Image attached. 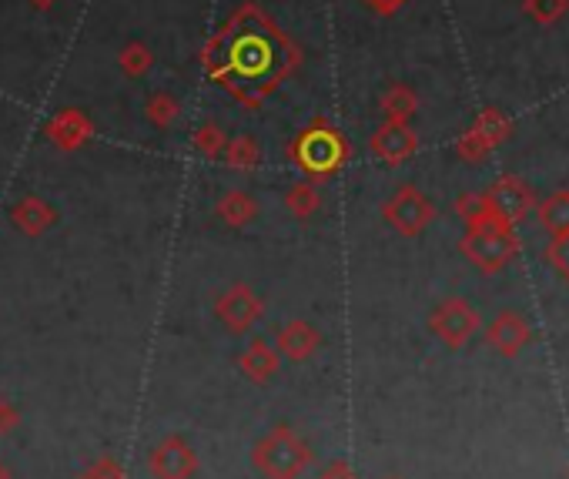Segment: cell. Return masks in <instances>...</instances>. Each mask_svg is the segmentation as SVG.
Returning <instances> with one entry per match:
<instances>
[{
	"instance_id": "obj_3",
	"label": "cell",
	"mask_w": 569,
	"mask_h": 479,
	"mask_svg": "<svg viewBox=\"0 0 569 479\" xmlns=\"http://www.w3.org/2000/svg\"><path fill=\"white\" fill-rule=\"evenodd\" d=\"M382 215L399 235L416 238L432 225V218H436V205H432L416 185H399V191H395V195L382 205Z\"/></svg>"
},
{
	"instance_id": "obj_27",
	"label": "cell",
	"mask_w": 569,
	"mask_h": 479,
	"mask_svg": "<svg viewBox=\"0 0 569 479\" xmlns=\"http://www.w3.org/2000/svg\"><path fill=\"white\" fill-rule=\"evenodd\" d=\"M546 262L556 268L559 275L569 282V232L566 235H556L553 242L546 248Z\"/></svg>"
},
{
	"instance_id": "obj_26",
	"label": "cell",
	"mask_w": 569,
	"mask_h": 479,
	"mask_svg": "<svg viewBox=\"0 0 569 479\" xmlns=\"http://www.w3.org/2000/svg\"><path fill=\"white\" fill-rule=\"evenodd\" d=\"M489 151H493V148H489L486 141H482L472 128L456 141V155H459L462 161H469V165H476V161H482V158L489 155Z\"/></svg>"
},
{
	"instance_id": "obj_25",
	"label": "cell",
	"mask_w": 569,
	"mask_h": 479,
	"mask_svg": "<svg viewBox=\"0 0 569 479\" xmlns=\"http://www.w3.org/2000/svg\"><path fill=\"white\" fill-rule=\"evenodd\" d=\"M225 145H228V141H225V131H221L218 124H205V128L195 134V148H198L205 158H218L221 151H225Z\"/></svg>"
},
{
	"instance_id": "obj_28",
	"label": "cell",
	"mask_w": 569,
	"mask_h": 479,
	"mask_svg": "<svg viewBox=\"0 0 569 479\" xmlns=\"http://www.w3.org/2000/svg\"><path fill=\"white\" fill-rule=\"evenodd\" d=\"M81 479H128V476H124V466L114 456H101L84 469Z\"/></svg>"
},
{
	"instance_id": "obj_21",
	"label": "cell",
	"mask_w": 569,
	"mask_h": 479,
	"mask_svg": "<svg viewBox=\"0 0 569 479\" xmlns=\"http://www.w3.org/2000/svg\"><path fill=\"white\" fill-rule=\"evenodd\" d=\"M225 161H228V168H235V171H252L258 161H262V151H258V141L255 138H248V134H238L235 141H228L225 145Z\"/></svg>"
},
{
	"instance_id": "obj_2",
	"label": "cell",
	"mask_w": 569,
	"mask_h": 479,
	"mask_svg": "<svg viewBox=\"0 0 569 479\" xmlns=\"http://www.w3.org/2000/svg\"><path fill=\"white\" fill-rule=\"evenodd\" d=\"M459 248H462V255L479 268V272H486V275L503 272L519 252L516 225L493 222V225H482V228H466V238L459 242Z\"/></svg>"
},
{
	"instance_id": "obj_7",
	"label": "cell",
	"mask_w": 569,
	"mask_h": 479,
	"mask_svg": "<svg viewBox=\"0 0 569 479\" xmlns=\"http://www.w3.org/2000/svg\"><path fill=\"white\" fill-rule=\"evenodd\" d=\"M486 198H489V205H493L496 218H499V222H506V225L523 222V218L533 215V208H536V191L516 175L499 178L496 185L486 191Z\"/></svg>"
},
{
	"instance_id": "obj_16",
	"label": "cell",
	"mask_w": 569,
	"mask_h": 479,
	"mask_svg": "<svg viewBox=\"0 0 569 479\" xmlns=\"http://www.w3.org/2000/svg\"><path fill=\"white\" fill-rule=\"evenodd\" d=\"M218 218L231 228H245L258 218V201L241 188H231L218 201Z\"/></svg>"
},
{
	"instance_id": "obj_24",
	"label": "cell",
	"mask_w": 569,
	"mask_h": 479,
	"mask_svg": "<svg viewBox=\"0 0 569 479\" xmlns=\"http://www.w3.org/2000/svg\"><path fill=\"white\" fill-rule=\"evenodd\" d=\"M151 61H154V54L144 44H128L121 51V67H124V74H128V78H138V74H144L151 67Z\"/></svg>"
},
{
	"instance_id": "obj_14",
	"label": "cell",
	"mask_w": 569,
	"mask_h": 479,
	"mask_svg": "<svg viewBox=\"0 0 569 479\" xmlns=\"http://www.w3.org/2000/svg\"><path fill=\"white\" fill-rule=\"evenodd\" d=\"M47 138H51L57 148L74 151L91 138V121L84 118L81 111H61L51 124H47Z\"/></svg>"
},
{
	"instance_id": "obj_30",
	"label": "cell",
	"mask_w": 569,
	"mask_h": 479,
	"mask_svg": "<svg viewBox=\"0 0 569 479\" xmlns=\"http://www.w3.org/2000/svg\"><path fill=\"white\" fill-rule=\"evenodd\" d=\"M318 479H359V476H355V469L345 463V459H335V463L325 469V473L318 476Z\"/></svg>"
},
{
	"instance_id": "obj_33",
	"label": "cell",
	"mask_w": 569,
	"mask_h": 479,
	"mask_svg": "<svg viewBox=\"0 0 569 479\" xmlns=\"http://www.w3.org/2000/svg\"><path fill=\"white\" fill-rule=\"evenodd\" d=\"M0 479H14V473H11V466L4 463V459H0Z\"/></svg>"
},
{
	"instance_id": "obj_22",
	"label": "cell",
	"mask_w": 569,
	"mask_h": 479,
	"mask_svg": "<svg viewBox=\"0 0 569 479\" xmlns=\"http://www.w3.org/2000/svg\"><path fill=\"white\" fill-rule=\"evenodd\" d=\"M523 11L533 17L536 24H556V21H563L566 11H569V0H523Z\"/></svg>"
},
{
	"instance_id": "obj_8",
	"label": "cell",
	"mask_w": 569,
	"mask_h": 479,
	"mask_svg": "<svg viewBox=\"0 0 569 479\" xmlns=\"http://www.w3.org/2000/svg\"><path fill=\"white\" fill-rule=\"evenodd\" d=\"M151 479H191L198 473V453L181 436L161 439L148 456Z\"/></svg>"
},
{
	"instance_id": "obj_20",
	"label": "cell",
	"mask_w": 569,
	"mask_h": 479,
	"mask_svg": "<svg viewBox=\"0 0 569 479\" xmlns=\"http://www.w3.org/2000/svg\"><path fill=\"white\" fill-rule=\"evenodd\" d=\"M472 131H476L489 148H499L509 138V134H513V121H509L499 108H486V111H479V118H476V124H472Z\"/></svg>"
},
{
	"instance_id": "obj_6",
	"label": "cell",
	"mask_w": 569,
	"mask_h": 479,
	"mask_svg": "<svg viewBox=\"0 0 569 479\" xmlns=\"http://www.w3.org/2000/svg\"><path fill=\"white\" fill-rule=\"evenodd\" d=\"M262 312H265L262 299H258L252 285H245V282H235L231 289L221 292L218 302H215V315L228 332L252 329V325L262 319Z\"/></svg>"
},
{
	"instance_id": "obj_5",
	"label": "cell",
	"mask_w": 569,
	"mask_h": 479,
	"mask_svg": "<svg viewBox=\"0 0 569 479\" xmlns=\"http://www.w3.org/2000/svg\"><path fill=\"white\" fill-rule=\"evenodd\" d=\"M345 155H349V148H345V141L335 131H308L305 138L295 145L298 165L315 178L335 175V171L342 168Z\"/></svg>"
},
{
	"instance_id": "obj_15",
	"label": "cell",
	"mask_w": 569,
	"mask_h": 479,
	"mask_svg": "<svg viewBox=\"0 0 569 479\" xmlns=\"http://www.w3.org/2000/svg\"><path fill=\"white\" fill-rule=\"evenodd\" d=\"M536 218L546 228L549 238L566 235L569 232V188H559L553 195H546L543 201H536Z\"/></svg>"
},
{
	"instance_id": "obj_4",
	"label": "cell",
	"mask_w": 569,
	"mask_h": 479,
	"mask_svg": "<svg viewBox=\"0 0 569 479\" xmlns=\"http://www.w3.org/2000/svg\"><path fill=\"white\" fill-rule=\"evenodd\" d=\"M429 329L436 332L439 342H446L449 349H462L479 329V312L472 309L466 299L452 295V299L439 302L429 315Z\"/></svg>"
},
{
	"instance_id": "obj_23",
	"label": "cell",
	"mask_w": 569,
	"mask_h": 479,
	"mask_svg": "<svg viewBox=\"0 0 569 479\" xmlns=\"http://www.w3.org/2000/svg\"><path fill=\"white\" fill-rule=\"evenodd\" d=\"M178 114H181V104L171 98V94H154L148 101V118L154 128H171V124L178 121Z\"/></svg>"
},
{
	"instance_id": "obj_1",
	"label": "cell",
	"mask_w": 569,
	"mask_h": 479,
	"mask_svg": "<svg viewBox=\"0 0 569 479\" xmlns=\"http://www.w3.org/2000/svg\"><path fill=\"white\" fill-rule=\"evenodd\" d=\"M252 466L265 479H298L312 466V446L292 426H272L252 446Z\"/></svg>"
},
{
	"instance_id": "obj_9",
	"label": "cell",
	"mask_w": 569,
	"mask_h": 479,
	"mask_svg": "<svg viewBox=\"0 0 569 479\" xmlns=\"http://www.w3.org/2000/svg\"><path fill=\"white\" fill-rule=\"evenodd\" d=\"M369 148L385 165H402V161H409L419 151V134L405 121H385L382 128L372 134Z\"/></svg>"
},
{
	"instance_id": "obj_11",
	"label": "cell",
	"mask_w": 569,
	"mask_h": 479,
	"mask_svg": "<svg viewBox=\"0 0 569 479\" xmlns=\"http://www.w3.org/2000/svg\"><path fill=\"white\" fill-rule=\"evenodd\" d=\"M318 346H322V332H318L315 325L305 322V319L285 322L282 329H278V339H275L278 356H285V359H292V362L312 359L315 352H318Z\"/></svg>"
},
{
	"instance_id": "obj_19",
	"label": "cell",
	"mask_w": 569,
	"mask_h": 479,
	"mask_svg": "<svg viewBox=\"0 0 569 479\" xmlns=\"http://www.w3.org/2000/svg\"><path fill=\"white\" fill-rule=\"evenodd\" d=\"M285 208H288V215L298 218V222H308V218L322 208V195H318V188L312 181H298V185L285 191Z\"/></svg>"
},
{
	"instance_id": "obj_12",
	"label": "cell",
	"mask_w": 569,
	"mask_h": 479,
	"mask_svg": "<svg viewBox=\"0 0 569 479\" xmlns=\"http://www.w3.org/2000/svg\"><path fill=\"white\" fill-rule=\"evenodd\" d=\"M11 222H14V228H17L21 235L37 238V235H44L47 228L57 222V212H54L51 205H47L44 198L27 195V198H21V201H17V205L11 208Z\"/></svg>"
},
{
	"instance_id": "obj_32",
	"label": "cell",
	"mask_w": 569,
	"mask_h": 479,
	"mask_svg": "<svg viewBox=\"0 0 569 479\" xmlns=\"http://www.w3.org/2000/svg\"><path fill=\"white\" fill-rule=\"evenodd\" d=\"M31 4L37 7V11H47V7H54L57 0H31Z\"/></svg>"
},
{
	"instance_id": "obj_10",
	"label": "cell",
	"mask_w": 569,
	"mask_h": 479,
	"mask_svg": "<svg viewBox=\"0 0 569 479\" xmlns=\"http://www.w3.org/2000/svg\"><path fill=\"white\" fill-rule=\"evenodd\" d=\"M529 339H533V332H529V322L519 312H513V309L499 312L496 319L486 325L489 349H496L499 356H506V359L519 356V352L529 346Z\"/></svg>"
},
{
	"instance_id": "obj_17",
	"label": "cell",
	"mask_w": 569,
	"mask_h": 479,
	"mask_svg": "<svg viewBox=\"0 0 569 479\" xmlns=\"http://www.w3.org/2000/svg\"><path fill=\"white\" fill-rule=\"evenodd\" d=\"M456 215L462 218V225H466V228H482V225L499 222L493 205H489V198H486V191H469V195H459L456 198Z\"/></svg>"
},
{
	"instance_id": "obj_31",
	"label": "cell",
	"mask_w": 569,
	"mask_h": 479,
	"mask_svg": "<svg viewBox=\"0 0 569 479\" xmlns=\"http://www.w3.org/2000/svg\"><path fill=\"white\" fill-rule=\"evenodd\" d=\"M365 4H369L375 14L392 17L395 11H402V7H405V0H365Z\"/></svg>"
},
{
	"instance_id": "obj_18",
	"label": "cell",
	"mask_w": 569,
	"mask_h": 479,
	"mask_svg": "<svg viewBox=\"0 0 569 479\" xmlns=\"http://www.w3.org/2000/svg\"><path fill=\"white\" fill-rule=\"evenodd\" d=\"M419 111V98L412 88H405V84H392L389 91L382 94V114L385 121H412V114Z\"/></svg>"
},
{
	"instance_id": "obj_13",
	"label": "cell",
	"mask_w": 569,
	"mask_h": 479,
	"mask_svg": "<svg viewBox=\"0 0 569 479\" xmlns=\"http://www.w3.org/2000/svg\"><path fill=\"white\" fill-rule=\"evenodd\" d=\"M278 366H282V356H278V349L268 346L265 339H255V342H248L245 352L238 356V369H241V376L245 379H252V382H268L278 372Z\"/></svg>"
},
{
	"instance_id": "obj_29",
	"label": "cell",
	"mask_w": 569,
	"mask_h": 479,
	"mask_svg": "<svg viewBox=\"0 0 569 479\" xmlns=\"http://www.w3.org/2000/svg\"><path fill=\"white\" fill-rule=\"evenodd\" d=\"M17 426H21V409L7 396H0V436H11Z\"/></svg>"
}]
</instances>
